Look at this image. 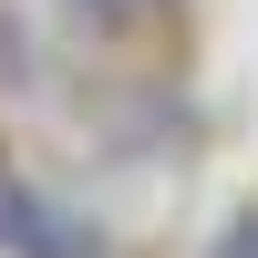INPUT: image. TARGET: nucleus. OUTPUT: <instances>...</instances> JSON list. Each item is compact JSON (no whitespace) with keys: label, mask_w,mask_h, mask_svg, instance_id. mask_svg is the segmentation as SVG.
Listing matches in <instances>:
<instances>
[{"label":"nucleus","mask_w":258,"mask_h":258,"mask_svg":"<svg viewBox=\"0 0 258 258\" xmlns=\"http://www.w3.org/2000/svg\"><path fill=\"white\" fill-rule=\"evenodd\" d=\"M73 11H93V21H135V11H165V0H73Z\"/></svg>","instance_id":"nucleus-3"},{"label":"nucleus","mask_w":258,"mask_h":258,"mask_svg":"<svg viewBox=\"0 0 258 258\" xmlns=\"http://www.w3.org/2000/svg\"><path fill=\"white\" fill-rule=\"evenodd\" d=\"M207 258H258V197H248V207H238V217H227V227H217V248H207Z\"/></svg>","instance_id":"nucleus-2"},{"label":"nucleus","mask_w":258,"mask_h":258,"mask_svg":"<svg viewBox=\"0 0 258 258\" xmlns=\"http://www.w3.org/2000/svg\"><path fill=\"white\" fill-rule=\"evenodd\" d=\"M0 258H103V238L73 217V207H52L41 186L0 176Z\"/></svg>","instance_id":"nucleus-1"}]
</instances>
